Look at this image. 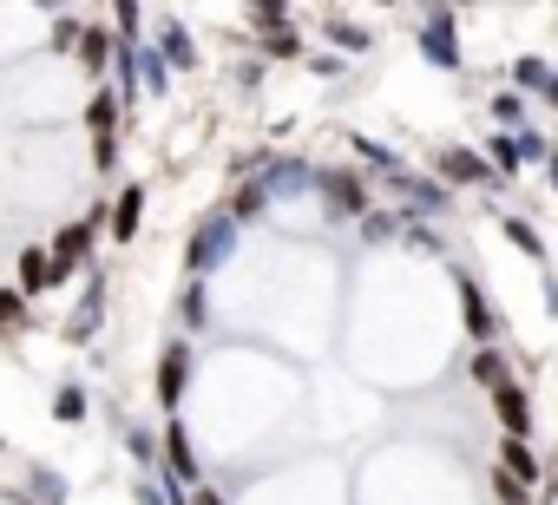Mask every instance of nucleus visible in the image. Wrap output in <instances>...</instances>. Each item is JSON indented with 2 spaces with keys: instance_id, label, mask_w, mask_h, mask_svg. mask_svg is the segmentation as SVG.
Instances as JSON below:
<instances>
[{
  "instance_id": "obj_25",
  "label": "nucleus",
  "mask_w": 558,
  "mask_h": 505,
  "mask_svg": "<svg viewBox=\"0 0 558 505\" xmlns=\"http://www.w3.org/2000/svg\"><path fill=\"white\" fill-rule=\"evenodd\" d=\"M499 230H506V236L525 249V257H545V243H538V230H532V223H519V217H499Z\"/></svg>"
},
{
  "instance_id": "obj_6",
  "label": "nucleus",
  "mask_w": 558,
  "mask_h": 505,
  "mask_svg": "<svg viewBox=\"0 0 558 505\" xmlns=\"http://www.w3.org/2000/svg\"><path fill=\"white\" fill-rule=\"evenodd\" d=\"M191 342H165V355H158V407H178L184 401V387H191Z\"/></svg>"
},
{
  "instance_id": "obj_3",
  "label": "nucleus",
  "mask_w": 558,
  "mask_h": 505,
  "mask_svg": "<svg viewBox=\"0 0 558 505\" xmlns=\"http://www.w3.org/2000/svg\"><path fill=\"white\" fill-rule=\"evenodd\" d=\"M421 60H427V66L460 73V27H453V14H447V8H434V14H427V27H421Z\"/></svg>"
},
{
  "instance_id": "obj_7",
  "label": "nucleus",
  "mask_w": 558,
  "mask_h": 505,
  "mask_svg": "<svg viewBox=\"0 0 558 505\" xmlns=\"http://www.w3.org/2000/svg\"><path fill=\"white\" fill-rule=\"evenodd\" d=\"M493 414H499V427H506V440H525V433H532V394H525L519 381H506V387H493Z\"/></svg>"
},
{
  "instance_id": "obj_13",
  "label": "nucleus",
  "mask_w": 558,
  "mask_h": 505,
  "mask_svg": "<svg viewBox=\"0 0 558 505\" xmlns=\"http://www.w3.org/2000/svg\"><path fill=\"white\" fill-rule=\"evenodd\" d=\"M263 210H269V184H236V190H230V204H223V217H230V223H256Z\"/></svg>"
},
{
  "instance_id": "obj_20",
  "label": "nucleus",
  "mask_w": 558,
  "mask_h": 505,
  "mask_svg": "<svg viewBox=\"0 0 558 505\" xmlns=\"http://www.w3.org/2000/svg\"><path fill=\"white\" fill-rule=\"evenodd\" d=\"M27 492H34L40 505H60V498H66V479H60V472H47V466H27V485H21V498H27Z\"/></svg>"
},
{
  "instance_id": "obj_14",
  "label": "nucleus",
  "mask_w": 558,
  "mask_h": 505,
  "mask_svg": "<svg viewBox=\"0 0 558 505\" xmlns=\"http://www.w3.org/2000/svg\"><path fill=\"white\" fill-rule=\"evenodd\" d=\"M499 466H506L519 485H538V472H545V466H538V453H532L525 440H499Z\"/></svg>"
},
{
  "instance_id": "obj_2",
  "label": "nucleus",
  "mask_w": 558,
  "mask_h": 505,
  "mask_svg": "<svg viewBox=\"0 0 558 505\" xmlns=\"http://www.w3.org/2000/svg\"><path fill=\"white\" fill-rule=\"evenodd\" d=\"M223 257H236V223H230V217H204V223L191 230V243H184V270L204 276V270H217Z\"/></svg>"
},
{
  "instance_id": "obj_37",
  "label": "nucleus",
  "mask_w": 558,
  "mask_h": 505,
  "mask_svg": "<svg viewBox=\"0 0 558 505\" xmlns=\"http://www.w3.org/2000/svg\"><path fill=\"white\" fill-rule=\"evenodd\" d=\"M112 21H119L125 34H138V21H145V8H138V0H119V8H112Z\"/></svg>"
},
{
  "instance_id": "obj_26",
  "label": "nucleus",
  "mask_w": 558,
  "mask_h": 505,
  "mask_svg": "<svg viewBox=\"0 0 558 505\" xmlns=\"http://www.w3.org/2000/svg\"><path fill=\"white\" fill-rule=\"evenodd\" d=\"M329 34H336V47H349V53H368V34H362L355 21H342V14H329Z\"/></svg>"
},
{
  "instance_id": "obj_1",
  "label": "nucleus",
  "mask_w": 558,
  "mask_h": 505,
  "mask_svg": "<svg viewBox=\"0 0 558 505\" xmlns=\"http://www.w3.org/2000/svg\"><path fill=\"white\" fill-rule=\"evenodd\" d=\"M106 217H112V210H106V204H93L80 223H66V230L53 236V283H66L73 270H86V263H93V236H99V223H106Z\"/></svg>"
},
{
  "instance_id": "obj_16",
  "label": "nucleus",
  "mask_w": 558,
  "mask_h": 505,
  "mask_svg": "<svg viewBox=\"0 0 558 505\" xmlns=\"http://www.w3.org/2000/svg\"><path fill=\"white\" fill-rule=\"evenodd\" d=\"M486 164H493L499 177H512V171L525 164V151H519V132H493V138H486Z\"/></svg>"
},
{
  "instance_id": "obj_17",
  "label": "nucleus",
  "mask_w": 558,
  "mask_h": 505,
  "mask_svg": "<svg viewBox=\"0 0 558 505\" xmlns=\"http://www.w3.org/2000/svg\"><path fill=\"white\" fill-rule=\"evenodd\" d=\"M158 47H165V66H197V47H191V34L178 27V21H165V34H158Z\"/></svg>"
},
{
  "instance_id": "obj_32",
  "label": "nucleus",
  "mask_w": 558,
  "mask_h": 505,
  "mask_svg": "<svg viewBox=\"0 0 558 505\" xmlns=\"http://www.w3.org/2000/svg\"><path fill=\"white\" fill-rule=\"evenodd\" d=\"M138 79H145L151 93H165V60H158V53H145V47H138Z\"/></svg>"
},
{
  "instance_id": "obj_12",
  "label": "nucleus",
  "mask_w": 558,
  "mask_h": 505,
  "mask_svg": "<svg viewBox=\"0 0 558 505\" xmlns=\"http://www.w3.org/2000/svg\"><path fill=\"white\" fill-rule=\"evenodd\" d=\"M112 53H119V40H112L106 27H80V66H86V73H106Z\"/></svg>"
},
{
  "instance_id": "obj_42",
  "label": "nucleus",
  "mask_w": 558,
  "mask_h": 505,
  "mask_svg": "<svg viewBox=\"0 0 558 505\" xmlns=\"http://www.w3.org/2000/svg\"><path fill=\"white\" fill-rule=\"evenodd\" d=\"M545 505H558V472H551V498H545Z\"/></svg>"
},
{
  "instance_id": "obj_4",
  "label": "nucleus",
  "mask_w": 558,
  "mask_h": 505,
  "mask_svg": "<svg viewBox=\"0 0 558 505\" xmlns=\"http://www.w3.org/2000/svg\"><path fill=\"white\" fill-rule=\"evenodd\" d=\"M434 177H440V184H486L493 164H486V151H473V145H447V151H434Z\"/></svg>"
},
{
  "instance_id": "obj_28",
  "label": "nucleus",
  "mask_w": 558,
  "mask_h": 505,
  "mask_svg": "<svg viewBox=\"0 0 558 505\" xmlns=\"http://www.w3.org/2000/svg\"><path fill=\"white\" fill-rule=\"evenodd\" d=\"M178 309H184V329H204V322H210V303H204V290H197V283L178 296Z\"/></svg>"
},
{
  "instance_id": "obj_29",
  "label": "nucleus",
  "mask_w": 558,
  "mask_h": 505,
  "mask_svg": "<svg viewBox=\"0 0 558 505\" xmlns=\"http://www.w3.org/2000/svg\"><path fill=\"white\" fill-rule=\"evenodd\" d=\"M263 53H269V60H296V53H303L296 27H283V34H263Z\"/></svg>"
},
{
  "instance_id": "obj_36",
  "label": "nucleus",
  "mask_w": 558,
  "mask_h": 505,
  "mask_svg": "<svg viewBox=\"0 0 558 505\" xmlns=\"http://www.w3.org/2000/svg\"><path fill=\"white\" fill-rule=\"evenodd\" d=\"M93 164L99 171H119V138H93Z\"/></svg>"
},
{
  "instance_id": "obj_30",
  "label": "nucleus",
  "mask_w": 558,
  "mask_h": 505,
  "mask_svg": "<svg viewBox=\"0 0 558 505\" xmlns=\"http://www.w3.org/2000/svg\"><path fill=\"white\" fill-rule=\"evenodd\" d=\"M27 322V296L21 290H0V329H21Z\"/></svg>"
},
{
  "instance_id": "obj_24",
  "label": "nucleus",
  "mask_w": 558,
  "mask_h": 505,
  "mask_svg": "<svg viewBox=\"0 0 558 505\" xmlns=\"http://www.w3.org/2000/svg\"><path fill=\"white\" fill-rule=\"evenodd\" d=\"M512 79H519L525 93H545V86H551V60H538V53H525V60L512 66Z\"/></svg>"
},
{
  "instance_id": "obj_18",
  "label": "nucleus",
  "mask_w": 558,
  "mask_h": 505,
  "mask_svg": "<svg viewBox=\"0 0 558 505\" xmlns=\"http://www.w3.org/2000/svg\"><path fill=\"white\" fill-rule=\"evenodd\" d=\"M99 276H93V290H86V303H80V316L66 322V342H93V329H99Z\"/></svg>"
},
{
  "instance_id": "obj_23",
  "label": "nucleus",
  "mask_w": 558,
  "mask_h": 505,
  "mask_svg": "<svg viewBox=\"0 0 558 505\" xmlns=\"http://www.w3.org/2000/svg\"><path fill=\"white\" fill-rule=\"evenodd\" d=\"M86 407H93V401H86V387H73V381L53 394V420H60V427H80V420H86Z\"/></svg>"
},
{
  "instance_id": "obj_35",
  "label": "nucleus",
  "mask_w": 558,
  "mask_h": 505,
  "mask_svg": "<svg viewBox=\"0 0 558 505\" xmlns=\"http://www.w3.org/2000/svg\"><path fill=\"white\" fill-rule=\"evenodd\" d=\"M493 492H499V505H525V492H532V485H519L512 472H493Z\"/></svg>"
},
{
  "instance_id": "obj_27",
  "label": "nucleus",
  "mask_w": 558,
  "mask_h": 505,
  "mask_svg": "<svg viewBox=\"0 0 558 505\" xmlns=\"http://www.w3.org/2000/svg\"><path fill=\"white\" fill-rule=\"evenodd\" d=\"M362 236H368V243H388V236H401V217H388V210H368V217H362Z\"/></svg>"
},
{
  "instance_id": "obj_5",
  "label": "nucleus",
  "mask_w": 558,
  "mask_h": 505,
  "mask_svg": "<svg viewBox=\"0 0 558 505\" xmlns=\"http://www.w3.org/2000/svg\"><path fill=\"white\" fill-rule=\"evenodd\" d=\"M316 190L329 197V217H368V184L355 171H323Z\"/></svg>"
},
{
  "instance_id": "obj_8",
  "label": "nucleus",
  "mask_w": 558,
  "mask_h": 505,
  "mask_svg": "<svg viewBox=\"0 0 558 505\" xmlns=\"http://www.w3.org/2000/svg\"><path fill=\"white\" fill-rule=\"evenodd\" d=\"M453 283H460V309H466V329H473V342H486V348H493V335H499V316L486 309L480 283H473V276H453Z\"/></svg>"
},
{
  "instance_id": "obj_41",
  "label": "nucleus",
  "mask_w": 558,
  "mask_h": 505,
  "mask_svg": "<svg viewBox=\"0 0 558 505\" xmlns=\"http://www.w3.org/2000/svg\"><path fill=\"white\" fill-rule=\"evenodd\" d=\"M545 99H551V106H558V73H551V86H545Z\"/></svg>"
},
{
  "instance_id": "obj_22",
  "label": "nucleus",
  "mask_w": 558,
  "mask_h": 505,
  "mask_svg": "<svg viewBox=\"0 0 558 505\" xmlns=\"http://www.w3.org/2000/svg\"><path fill=\"white\" fill-rule=\"evenodd\" d=\"M86 125H93V138H112V125H119V93H93Z\"/></svg>"
},
{
  "instance_id": "obj_15",
  "label": "nucleus",
  "mask_w": 558,
  "mask_h": 505,
  "mask_svg": "<svg viewBox=\"0 0 558 505\" xmlns=\"http://www.w3.org/2000/svg\"><path fill=\"white\" fill-rule=\"evenodd\" d=\"M53 290V249H21V296Z\"/></svg>"
},
{
  "instance_id": "obj_38",
  "label": "nucleus",
  "mask_w": 558,
  "mask_h": 505,
  "mask_svg": "<svg viewBox=\"0 0 558 505\" xmlns=\"http://www.w3.org/2000/svg\"><path fill=\"white\" fill-rule=\"evenodd\" d=\"M191 505H223V492H210V485H197V492H191Z\"/></svg>"
},
{
  "instance_id": "obj_34",
  "label": "nucleus",
  "mask_w": 558,
  "mask_h": 505,
  "mask_svg": "<svg viewBox=\"0 0 558 505\" xmlns=\"http://www.w3.org/2000/svg\"><path fill=\"white\" fill-rule=\"evenodd\" d=\"M125 446H132V459H145V466L158 459V440H151L145 427H125Z\"/></svg>"
},
{
  "instance_id": "obj_19",
  "label": "nucleus",
  "mask_w": 558,
  "mask_h": 505,
  "mask_svg": "<svg viewBox=\"0 0 558 505\" xmlns=\"http://www.w3.org/2000/svg\"><path fill=\"white\" fill-rule=\"evenodd\" d=\"M473 381H480L486 394H493V387H506V381H512L506 355H499V348H480V355H473Z\"/></svg>"
},
{
  "instance_id": "obj_40",
  "label": "nucleus",
  "mask_w": 558,
  "mask_h": 505,
  "mask_svg": "<svg viewBox=\"0 0 558 505\" xmlns=\"http://www.w3.org/2000/svg\"><path fill=\"white\" fill-rule=\"evenodd\" d=\"M545 184H551V197H558V151H551V164H545Z\"/></svg>"
},
{
  "instance_id": "obj_39",
  "label": "nucleus",
  "mask_w": 558,
  "mask_h": 505,
  "mask_svg": "<svg viewBox=\"0 0 558 505\" xmlns=\"http://www.w3.org/2000/svg\"><path fill=\"white\" fill-rule=\"evenodd\" d=\"M138 505H171V498H158L151 485H138Z\"/></svg>"
},
{
  "instance_id": "obj_31",
  "label": "nucleus",
  "mask_w": 558,
  "mask_h": 505,
  "mask_svg": "<svg viewBox=\"0 0 558 505\" xmlns=\"http://www.w3.org/2000/svg\"><path fill=\"white\" fill-rule=\"evenodd\" d=\"M256 27H263V34H283V27H290V8H283V0H263V8H256Z\"/></svg>"
},
{
  "instance_id": "obj_11",
  "label": "nucleus",
  "mask_w": 558,
  "mask_h": 505,
  "mask_svg": "<svg viewBox=\"0 0 558 505\" xmlns=\"http://www.w3.org/2000/svg\"><path fill=\"white\" fill-rule=\"evenodd\" d=\"M138 223H145V184H125V190L112 197V236H119V243H132V236H138Z\"/></svg>"
},
{
  "instance_id": "obj_33",
  "label": "nucleus",
  "mask_w": 558,
  "mask_h": 505,
  "mask_svg": "<svg viewBox=\"0 0 558 505\" xmlns=\"http://www.w3.org/2000/svg\"><path fill=\"white\" fill-rule=\"evenodd\" d=\"M519 151H525V164H551V151H558V145H545L538 132H519Z\"/></svg>"
},
{
  "instance_id": "obj_10",
  "label": "nucleus",
  "mask_w": 558,
  "mask_h": 505,
  "mask_svg": "<svg viewBox=\"0 0 558 505\" xmlns=\"http://www.w3.org/2000/svg\"><path fill=\"white\" fill-rule=\"evenodd\" d=\"M388 190H395V197H408V210H447V184H427V177L395 171V177H388Z\"/></svg>"
},
{
  "instance_id": "obj_9",
  "label": "nucleus",
  "mask_w": 558,
  "mask_h": 505,
  "mask_svg": "<svg viewBox=\"0 0 558 505\" xmlns=\"http://www.w3.org/2000/svg\"><path fill=\"white\" fill-rule=\"evenodd\" d=\"M165 479L171 485H191L197 479V446L184 440V427H165Z\"/></svg>"
},
{
  "instance_id": "obj_21",
  "label": "nucleus",
  "mask_w": 558,
  "mask_h": 505,
  "mask_svg": "<svg viewBox=\"0 0 558 505\" xmlns=\"http://www.w3.org/2000/svg\"><path fill=\"white\" fill-rule=\"evenodd\" d=\"M486 112H493V125H499V132H519V125H525V99H519V93H493V99H486Z\"/></svg>"
}]
</instances>
